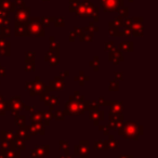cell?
<instances>
[{
    "mask_svg": "<svg viewBox=\"0 0 158 158\" xmlns=\"http://www.w3.org/2000/svg\"><path fill=\"white\" fill-rule=\"evenodd\" d=\"M27 28H28V34H31V35L44 36V27H42L39 19L31 18L29 22L27 21Z\"/></svg>",
    "mask_w": 158,
    "mask_h": 158,
    "instance_id": "6da1fadb",
    "label": "cell"
},
{
    "mask_svg": "<svg viewBox=\"0 0 158 158\" xmlns=\"http://www.w3.org/2000/svg\"><path fill=\"white\" fill-rule=\"evenodd\" d=\"M104 11L114 12L123 7V0H100Z\"/></svg>",
    "mask_w": 158,
    "mask_h": 158,
    "instance_id": "7a4b0ae2",
    "label": "cell"
},
{
    "mask_svg": "<svg viewBox=\"0 0 158 158\" xmlns=\"http://www.w3.org/2000/svg\"><path fill=\"white\" fill-rule=\"evenodd\" d=\"M16 13H15V20L16 22H27L29 19V14H31V9L29 7H22V8H16Z\"/></svg>",
    "mask_w": 158,
    "mask_h": 158,
    "instance_id": "3957f363",
    "label": "cell"
},
{
    "mask_svg": "<svg viewBox=\"0 0 158 158\" xmlns=\"http://www.w3.org/2000/svg\"><path fill=\"white\" fill-rule=\"evenodd\" d=\"M15 35L16 36H28L27 22H16L15 21Z\"/></svg>",
    "mask_w": 158,
    "mask_h": 158,
    "instance_id": "277c9868",
    "label": "cell"
},
{
    "mask_svg": "<svg viewBox=\"0 0 158 158\" xmlns=\"http://www.w3.org/2000/svg\"><path fill=\"white\" fill-rule=\"evenodd\" d=\"M0 6H1V9L7 12V13L14 12L16 10L15 3L11 2V0H0Z\"/></svg>",
    "mask_w": 158,
    "mask_h": 158,
    "instance_id": "5b68a950",
    "label": "cell"
},
{
    "mask_svg": "<svg viewBox=\"0 0 158 158\" xmlns=\"http://www.w3.org/2000/svg\"><path fill=\"white\" fill-rule=\"evenodd\" d=\"M117 12L119 13V16H120V18L127 19L128 14H129V9H128V8H126V7H121V8H119V9L117 10Z\"/></svg>",
    "mask_w": 158,
    "mask_h": 158,
    "instance_id": "8992f818",
    "label": "cell"
},
{
    "mask_svg": "<svg viewBox=\"0 0 158 158\" xmlns=\"http://www.w3.org/2000/svg\"><path fill=\"white\" fill-rule=\"evenodd\" d=\"M80 3V0H69V11L75 12L77 6Z\"/></svg>",
    "mask_w": 158,
    "mask_h": 158,
    "instance_id": "52a82bcc",
    "label": "cell"
},
{
    "mask_svg": "<svg viewBox=\"0 0 158 158\" xmlns=\"http://www.w3.org/2000/svg\"><path fill=\"white\" fill-rule=\"evenodd\" d=\"M40 21H41V23H42L41 25H44V26L49 27V26H50V24H51V22H53V21H54V18H42Z\"/></svg>",
    "mask_w": 158,
    "mask_h": 158,
    "instance_id": "ba28073f",
    "label": "cell"
},
{
    "mask_svg": "<svg viewBox=\"0 0 158 158\" xmlns=\"http://www.w3.org/2000/svg\"><path fill=\"white\" fill-rule=\"evenodd\" d=\"M54 25L56 27H62L64 26V24H65V20H64V18H57V19H54Z\"/></svg>",
    "mask_w": 158,
    "mask_h": 158,
    "instance_id": "9c48e42d",
    "label": "cell"
},
{
    "mask_svg": "<svg viewBox=\"0 0 158 158\" xmlns=\"http://www.w3.org/2000/svg\"><path fill=\"white\" fill-rule=\"evenodd\" d=\"M1 33H2V36H9L10 35V28L9 26H3L1 27Z\"/></svg>",
    "mask_w": 158,
    "mask_h": 158,
    "instance_id": "30bf717a",
    "label": "cell"
},
{
    "mask_svg": "<svg viewBox=\"0 0 158 158\" xmlns=\"http://www.w3.org/2000/svg\"><path fill=\"white\" fill-rule=\"evenodd\" d=\"M15 6H16V8H22V7H25V1L24 0H15Z\"/></svg>",
    "mask_w": 158,
    "mask_h": 158,
    "instance_id": "8fae6325",
    "label": "cell"
},
{
    "mask_svg": "<svg viewBox=\"0 0 158 158\" xmlns=\"http://www.w3.org/2000/svg\"><path fill=\"white\" fill-rule=\"evenodd\" d=\"M129 2H133V0H129Z\"/></svg>",
    "mask_w": 158,
    "mask_h": 158,
    "instance_id": "7c38bea8",
    "label": "cell"
},
{
    "mask_svg": "<svg viewBox=\"0 0 158 158\" xmlns=\"http://www.w3.org/2000/svg\"><path fill=\"white\" fill-rule=\"evenodd\" d=\"M41 1H44H44H49V0H41Z\"/></svg>",
    "mask_w": 158,
    "mask_h": 158,
    "instance_id": "4fadbf2b",
    "label": "cell"
}]
</instances>
